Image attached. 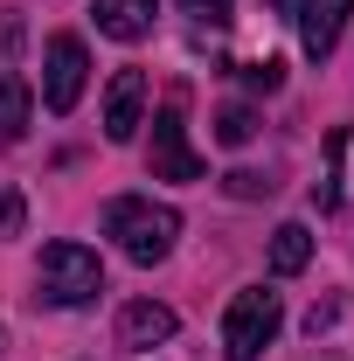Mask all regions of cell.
Here are the masks:
<instances>
[{"mask_svg":"<svg viewBox=\"0 0 354 361\" xmlns=\"http://www.w3.org/2000/svg\"><path fill=\"white\" fill-rule=\"evenodd\" d=\"M104 236H111L133 264H160V257L174 250V236H181V209L153 202V195H118V202L104 209Z\"/></svg>","mask_w":354,"mask_h":361,"instance_id":"6da1fadb","label":"cell"},{"mask_svg":"<svg viewBox=\"0 0 354 361\" xmlns=\"http://www.w3.org/2000/svg\"><path fill=\"white\" fill-rule=\"evenodd\" d=\"M104 292V264H97V250H84V243H49L42 264H35V299L42 306H90Z\"/></svg>","mask_w":354,"mask_h":361,"instance_id":"7a4b0ae2","label":"cell"},{"mask_svg":"<svg viewBox=\"0 0 354 361\" xmlns=\"http://www.w3.org/2000/svg\"><path fill=\"white\" fill-rule=\"evenodd\" d=\"M278 326H285L278 292H264V285H243V292L229 299V313H222V355H229V361H257L271 341H278Z\"/></svg>","mask_w":354,"mask_h":361,"instance_id":"3957f363","label":"cell"},{"mask_svg":"<svg viewBox=\"0 0 354 361\" xmlns=\"http://www.w3.org/2000/svg\"><path fill=\"white\" fill-rule=\"evenodd\" d=\"M146 167L153 180H202V153L188 146V126H181V90L160 97V111H153V146H146Z\"/></svg>","mask_w":354,"mask_h":361,"instance_id":"277c9868","label":"cell"},{"mask_svg":"<svg viewBox=\"0 0 354 361\" xmlns=\"http://www.w3.org/2000/svg\"><path fill=\"white\" fill-rule=\"evenodd\" d=\"M84 84H90V49H84V35H49V49H42V104L63 118V111H77Z\"/></svg>","mask_w":354,"mask_h":361,"instance_id":"5b68a950","label":"cell"},{"mask_svg":"<svg viewBox=\"0 0 354 361\" xmlns=\"http://www.w3.org/2000/svg\"><path fill=\"white\" fill-rule=\"evenodd\" d=\"M139 126H146V70H118L104 84V139L126 146Z\"/></svg>","mask_w":354,"mask_h":361,"instance_id":"8992f818","label":"cell"},{"mask_svg":"<svg viewBox=\"0 0 354 361\" xmlns=\"http://www.w3.org/2000/svg\"><path fill=\"white\" fill-rule=\"evenodd\" d=\"M354 0H299L292 7V21H299V49H306L312 63H326L334 42H341V28H348Z\"/></svg>","mask_w":354,"mask_h":361,"instance_id":"52a82bcc","label":"cell"},{"mask_svg":"<svg viewBox=\"0 0 354 361\" xmlns=\"http://www.w3.org/2000/svg\"><path fill=\"white\" fill-rule=\"evenodd\" d=\"M174 306H160V299H133L126 313H118V348H133V355H146V348H160V341H174Z\"/></svg>","mask_w":354,"mask_h":361,"instance_id":"ba28073f","label":"cell"},{"mask_svg":"<svg viewBox=\"0 0 354 361\" xmlns=\"http://www.w3.org/2000/svg\"><path fill=\"white\" fill-rule=\"evenodd\" d=\"M90 14H97V35H111V42H139V35H153L160 0H90Z\"/></svg>","mask_w":354,"mask_h":361,"instance_id":"9c48e42d","label":"cell"},{"mask_svg":"<svg viewBox=\"0 0 354 361\" xmlns=\"http://www.w3.org/2000/svg\"><path fill=\"white\" fill-rule=\"evenodd\" d=\"M28 118H35V90L21 84L14 70H0V146H14L28 133Z\"/></svg>","mask_w":354,"mask_h":361,"instance_id":"30bf717a","label":"cell"},{"mask_svg":"<svg viewBox=\"0 0 354 361\" xmlns=\"http://www.w3.org/2000/svg\"><path fill=\"white\" fill-rule=\"evenodd\" d=\"M306 264H312V229L306 223H278L271 229V271L278 278H299Z\"/></svg>","mask_w":354,"mask_h":361,"instance_id":"8fae6325","label":"cell"},{"mask_svg":"<svg viewBox=\"0 0 354 361\" xmlns=\"http://www.w3.org/2000/svg\"><path fill=\"white\" fill-rule=\"evenodd\" d=\"M216 139L222 146H250V139H257V111H250V104H222L216 111Z\"/></svg>","mask_w":354,"mask_h":361,"instance_id":"7c38bea8","label":"cell"},{"mask_svg":"<svg viewBox=\"0 0 354 361\" xmlns=\"http://www.w3.org/2000/svg\"><path fill=\"white\" fill-rule=\"evenodd\" d=\"M236 77H243V90H264V97H271V90L285 84V63H278V56H264V63H243Z\"/></svg>","mask_w":354,"mask_h":361,"instance_id":"4fadbf2b","label":"cell"},{"mask_svg":"<svg viewBox=\"0 0 354 361\" xmlns=\"http://www.w3.org/2000/svg\"><path fill=\"white\" fill-rule=\"evenodd\" d=\"M181 14H188V21H202V28H222V21L236 14V0H181Z\"/></svg>","mask_w":354,"mask_h":361,"instance_id":"5bb4252c","label":"cell"},{"mask_svg":"<svg viewBox=\"0 0 354 361\" xmlns=\"http://www.w3.org/2000/svg\"><path fill=\"white\" fill-rule=\"evenodd\" d=\"M222 188H229L236 202H257V195H271V180H264V174H222Z\"/></svg>","mask_w":354,"mask_h":361,"instance_id":"9a60e30c","label":"cell"},{"mask_svg":"<svg viewBox=\"0 0 354 361\" xmlns=\"http://www.w3.org/2000/svg\"><path fill=\"white\" fill-rule=\"evenodd\" d=\"M14 229H21V195H7V202H0V236H14Z\"/></svg>","mask_w":354,"mask_h":361,"instance_id":"2e32d148","label":"cell"},{"mask_svg":"<svg viewBox=\"0 0 354 361\" xmlns=\"http://www.w3.org/2000/svg\"><path fill=\"white\" fill-rule=\"evenodd\" d=\"M14 49H21V21L7 14V21H0V56H14Z\"/></svg>","mask_w":354,"mask_h":361,"instance_id":"e0dca14e","label":"cell"},{"mask_svg":"<svg viewBox=\"0 0 354 361\" xmlns=\"http://www.w3.org/2000/svg\"><path fill=\"white\" fill-rule=\"evenodd\" d=\"M264 7H278V14H292V7H299V0H264Z\"/></svg>","mask_w":354,"mask_h":361,"instance_id":"ac0fdd59","label":"cell"}]
</instances>
